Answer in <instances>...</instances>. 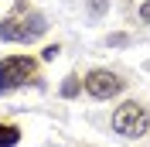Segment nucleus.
Masks as SVG:
<instances>
[{
	"label": "nucleus",
	"instance_id": "6e6552de",
	"mask_svg": "<svg viewBox=\"0 0 150 147\" xmlns=\"http://www.w3.org/2000/svg\"><path fill=\"white\" fill-rule=\"evenodd\" d=\"M58 51H62V48H58V45H48V48H45V51H41V58H48V62H51V58H55V55H58Z\"/></svg>",
	"mask_w": 150,
	"mask_h": 147
},
{
	"label": "nucleus",
	"instance_id": "39448f33",
	"mask_svg": "<svg viewBox=\"0 0 150 147\" xmlns=\"http://www.w3.org/2000/svg\"><path fill=\"white\" fill-rule=\"evenodd\" d=\"M21 140V130L10 127V123H0V147H14Z\"/></svg>",
	"mask_w": 150,
	"mask_h": 147
},
{
	"label": "nucleus",
	"instance_id": "423d86ee",
	"mask_svg": "<svg viewBox=\"0 0 150 147\" xmlns=\"http://www.w3.org/2000/svg\"><path fill=\"white\" fill-rule=\"evenodd\" d=\"M62 96H65V99H72V96H79V79H75V75H68L65 82H62Z\"/></svg>",
	"mask_w": 150,
	"mask_h": 147
},
{
	"label": "nucleus",
	"instance_id": "0eeeda50",
	"mask_svg": "<svg viewBox=\"0 0 150 147\" xmlns=\"http://www.w3.org/2000/svg\"><path fill=\"white\" fill-rule=\"evenodd\" d=\"M89 10H92L96 17H99V14L106 10V0H89Z\"/></svg>",
	"mask_w": 150,
	"mask_h": 147
},
{
	"label": "nucleus",
	"instance_id": "1a4fd4ad",
	"mask_svg": "<svg viewBox=\"0 0 150 147\" xmlns=\"http://www.w3.org/2000/svg\"><path fill=\"white\" fill-rule=\"evenodd\" d=\"M140 17H143V21H147V24H150V0H147V4H143V7H140Z\"/></svg>",
	"mask_w": 150,
	"mask_h": 147
},
{
	"label": "nucleus",
	"instance_id": "f257e3e1",
	"mask_svg": "<svg viewBox=\"0 0 150 147\" xmlns=\"http://www.w3.org/2000/svg\"><path fill=\"white\" fill-rule=\"evenodd\" d=\"M48 31L45 14L28 10L24 14V4H17V14H10L7 21H0V41H34Z\"/></svg>",
	"mask_w": 150,
	"mask_h": 147
},
{
	"label": "nucleus",
	"instance_id": "20e7f679",
	"mask_svg": "<svg viewBox=\"0 0 150 147\" xmlns=\"http://www.w3.org/2000/svg\"><path fill=\"white\" fill-rule=\"evenodd\" d=\"M85 89H89V96H96V99H109V96L123 92V79L116 72L96 69V72H89V79H85Z\"/></svg>",
	"mask_w": 150,
	"mask_h": 147
},
{
	"label": "nucleus",
	"instance_id": "f03ea898",
	"mask_svg": "<svg viewBox=\"0 0 150 147\" xmlns=\"http://www.w3.org/2000/svg\"><path fill=\"white\" fill-rule=\"evenodd\" d=\"M38 72V65L34 58L28 55H10L0 62V92H10V89H17V86H28L31 79H34Z\"/></svg>",
	"mask_w": 150,
	"mask_h": 147
},
{
	"label": "nucleus",
	"instance_id": "7ed1b4c3",
	"mask_svg": "<svg viewBox=\"0 0 150 147\" xmlns=\"http://www.w3.org/2000/svg\"><path fill=\"white\" fill-rule=\"evenodd\" d=\"M112 130L123 137H143L150 130V113L137 103H123L120 110L112 113Z\"/></svg>",
	"mask_w": 150,
	"mask_h": 147
}]
</instances>
